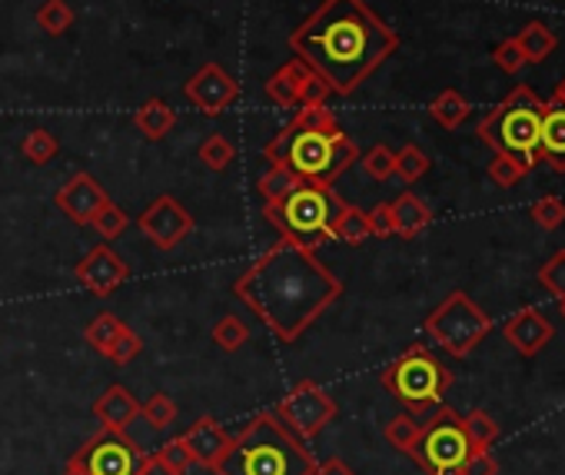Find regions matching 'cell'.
<instances>
[{"instance_id":"obj_1","label":"cell","mask_w":565,"mask_h":475,"mask_svg":"<svg viewBox=\"0 0 565 475\" xmlns=\"http://www.w3.org/2000/svg\"><path fill=\"white\" fill-rule=\"evenodd\" d=\"M233 296L280 343H296L343 296V280L316 250L280 240L236 276Z\"/></svg>"},{"instance_id":"obj_2","label":"cell","mask_w":565,"mask_h":475,"mask_svg":"<svg viewBox=\"0 0 565 475\" xmlns=\"http://www.w3.org/2000/svg\"><path fill=\"white\" fill-rule=\"evenodd\" d=\"M286 44L340 97H350L399 50L396 31L366 0H322Z\"/></svg>"},{"instance_id":"obj_3","label":"cell","mask_w":565,"mask_h":475,"mask_svg":"<svg viewBox=\"0 0 565 475\" xmlns=\"http://www.w3.org/2000/svg\"><path fill=\"white\" fill-rule=\"evenodd\" d=\"M316 455L276 413L254 416L239 429L216 465V475H313Z\"/></svg>"},{"instance_id":"obj_4","label":"cell","mask_w":565,"mask_h":475,"mask_svg":"<svg viewBox=\"0 0 565 475\" xmlns=\"http://www.w3.org/2000/svg\"><path fill=\"white\" fill-rule=\"evenodd\" d=\"M263 153L270 164H283L303 183H319V187H333L360 161V146L340 127L296 130L290 123L263 146Z\"/></svg>"},{"instance_id":"obj_5","label":"cell","mask_w":565,"mask_h":475,"mask_svg":"<svg viewBox=\"0 0 565 475\" xmlns=\"http://www.w3.org/2000/svg\"><path fill=\"white\" fill-rule=\"evenodd\" d=\"M343 210V200L333 193V187L319 183H299L276 203H263L267 223H273L283 240L316 250L319 244L333 240V219Z\"/></svg>"},{"instance_id":"obj_6","label":"cell","mask_w":565,"mask_h":475,"mask_svg":"<svg viewBox=\"0 0 565 475\" xmlns=\"http://www.w3.org/2000/svg\"><path fill=\"white\" fill-rule=\"evenodd\" d=\"M545 104L535 97L532 87H516L493 114L479 120L475 133L479 140L493 146V153H509L526 170L539 164V123H542Z\"/></svg>"},{"instance_id":"obj_7","label":"cell","mask_w":565,"mask_h":475,"mask_svg":"<svg viewBox=\"0 0 565 475\" xmlns=\"http://www.w3.org/2000/svg\"><path fill=\"white\" fill-rule=\"evenodd\" d=\"M379 379L392 400L413 416H423L443 406V395L452 385V372L426 346H410L382 369Z\"/></svg>"},{"instance_id":"obj_8","label":"cell","mask_w":565,"mask_h":475,"mask_svg":"<svg viewBox=\"0 0 565 475\" xmlns=\"http://www.w3.org/2000/svg\"><path fill=\"white\" fill-rule=\"evenodd\" d=\"M490 330H493V320L462 289L449 293L426 320L429 340L456 359H466L482 340H486Z\"/></svg>"},{"instance_id":"obj_9","label":"cell","mask_w":565,"mask_h":475,"mask_svg":"<svg viewBox=\"0 0 565 475\" xmlns=\"http://www.w3.org/2000/svg\"><path fill=\"white\" fill-rule=\"evenodd\" d=\"M466 455H469V439L462 432V416L449 406H436L410 459L426 475H433L439 468H459Z\"/></svg>"},{"instance_id":"obj_10","label":"cell","mask_w":565,"mask_h":475,"mask_svg":"<svg viewBox=\"0 0 565 475\" xmlns=\"http://www.w3.org/2000/svg\"><path fill=\"white\" fill-rule=\"evenodd\" d=\"M276 413V419L293 432V436H299L303 442H309V439H316L322 429H327L333 419H337V413H340V406H337V400L333 395L322 389L319 382H313V379H303V382H296L283 400H280V406L273 409Z\"/></svg>"},{"instance_id":"obj_11","label":"cell","mask_w":565,"mask_h":475,"mask_svg":"<svg viewBox=\"0 0 565 475\" xmlns=\"http://www.w3.org/2000/svg\"><path fill=\"white\" fill-rule=\"evenodd\" d=\"M73 459L87 468V475H137L143 452L137 449V442L127 439V432L101 429L73 452Z\"/></svg>"},{"instance_id":"obj_12","label":"cell","mask_w":565,"mask_h":475,"mask_svg":"<svg viewBox=\"0 0 565 475\" xmlns=\"http://www.w3.org/2000/svg\"><path fill=\"white\" fill-rule=\"evenodd\" d=\"M137 226H140V233L146 236V240H150L156 250L170 253V250H177V247L187 240V236L193 233V216H190V210H187L177 197L164 193V197H156V200L140 213Z\"/></svg>"},{"instance_id":"obj_13","label":"cell","mask_w":565,"mask_h":475,"mask_svg":"<svg viewBox=\"0 0 565 475\" xmlns=\"http://www.w3.org/2000/svg\"><path fill=\"white\" fill-rule=\"evenodd\" d=\"M184 97L207 117L223 114L236 97H239V84L233 81V73L220 63H203L190 81L184 84Z\"/></svg>"},{"instance_id":"obj_14","label":"cell","mask_w":565,"mask_h":475,"mask_svg":"<svg viewBox=\"0 0 565 475\" xmlns=\"http://www.w3.org/2000/svg\"><path fill=\"white\" fill-rule=\"evenodd\" d=\"M110 197H107V190L91 177V174H73L57 193H54V203H57V210L70 219V223H76V226H91V219L101 213V206L107 203Z\"/></svg>"},{"instance_id":"obj_15","label":"cell","mask_w":565,"mask_h":475,"mask_svg":"<svg viewBox=\"0 0 565 475\" xmlns=\"http://www.w3.org/2000/svg\"><path fill=\"white\" fill-rule=\"evenodd\" d=\"M76 280L84 283L87 293L104 299V296L117 293L130 280V266L107 244H101V247H94L84 260L76 263Z\"/></svg>"},{"instance_id":"obj_16","label":"cell","mask_w":565,"mask_h":475,"mask_svg":"<svg viewBox=\"0 0 565 475\" xmlns=\"http://www.w3.org/2000/svg\"><path fill=\"white\" fill-rule=\"evenodd\" d=\"M503 336H506V343L519 356L532 359V356H539L552 343L555 330H552V323L545 320V312L539 306H526L516 316H509L506 326H503Z\"/></svg>"},{"instance_id":"obj_17","label":"cell","mask_w":565,"mask_h":475,"mask_svg":"<svg viewBox=\"0 0 565 475\" xmlns=\"http://www.w3.org/2000/svg\"><path fill=\"white\" fill-rule=\"evenodd\" d=\"M180 442L187 446V452H190V459H193L197 465L216 472V465H220V459L226 455L233 436H229L213 416H200V419L180 436Z\"/></svg>"},{"instance_id":"obj_18","label":"cell","mask_w":565,"mask_h":475,"mask_svg":"<svg viewBox=\"0 0 565 475\" xmlns=\"http://www.w3.org/2000/svg\"><path fill=\"white\" fill-rule=\"evenodd\" d=\"M137 416H140V403L127 385H110L94 403V419L107 432H127V426H133Z\"/></svg>"},{"instance_id":"obj_19","label":"cell","mask_w":565,"mask_h":475,"mask_svg":"<svg viewBox=\"0 0 565 475\" xmlns=\"http://www.w3.org/2000/svg\"><path fill=\"white\" fill-rule=\"evenodd\" d=\"M539 161H545L555 174H565V107L555 100L545 104L539 123Z\"/></svg>"},{"instance_id":"obj_20","label":"cell","mask_w":565,"mask_h":475,"mask_svg":"<svg viewBox=\"0 0 565 475\" xmlns=\"http://www.w3.org/2000/svg\"><path fill=\"white\" fill-rule=\"evenodd\" d=\"M306 73H309V67H306L299 57H290L283 67H276V70L270 73V81H267V97H270L276 107H286V110L299 107V87H303V81H306Z\"/></svg>"},{"instance_id":"obj_21","label":"cell","mask_w":565,"mask_h":475,"mask_svg":"<svg viewBox=\"0 0 565 475\" xmlns=\"http://www.w3.org/2000/svg\"><path fill=\"white\" fill-rule=\"evenodd\" d=\"M389 206H392V229H396V236H402V240H416V236L423 229H429V223H433V210L410 190L399 193Z\"/></svg>"},{"instance_id":"obj_22","label":"cell","mask_w":565,"mask_h":475,"mask_svg":"<svg viewBox=\"0 0 565 475\" xmlns=\"http://www.w3.org/2000/svg\"><path fill=\"white\" fill-rule=\"evenodd\" d=\"M133 123H137V130H140L146 140H164V136L177 127V110H174L167 100L150 97V100H143V104L137 107Z\"/></svg>"},{"instance_id":"obj_23","label":"cell","mask_w":565,"mask_h":475,"mask_svg":"<svg viewBox=\"0 0 565 475\" xmlns=\"http://www.w3.org/2000/svg\"><path fill=\"white\" fill-rule=\"evenodd\" d=\"M333 240H337V244H350V247H363L366 240H373L366 210L343 203V210H340L337 219H333Z\"/></svg>"},{"instance_id":"obj_24","label":"cell","mask_w":565,"mask_h":475,"mask_svg":"<svg viewBox=\"0 0 565 475\" xmlns=\"http://www.w3.org/2000/svg\"><path fill=\"white\" fill-rule=\"evenodd\" d=\"M516 44H519V50H522L526 63H542L549 54H555L558 37H555L545 24L532 21V24H526V27L516 34Z\"/></svg>"},{"instance_id":"obj_25","label":"cell","mask_w":565,"mask_h":475,"mask_svg":"<svg viewBox=\"0 0 565 475\" xmlns=\"http://www.w3.org/2000/svg\"><path fill=\"white\" fill-rule=\"evenodd\" d=\"M429 117L443 127V130H456L466 123L469 117V100L459 91H443L433 104H429Z\"/></svg>"},{"instance_id":"obj_26","label":"cell","mask_w":565,"mask_h":475,"mask_svg":"<svg viewBox=\"0 0 565 475\" xmlns=\"http://www.w3.org/2000/svg\"><path fill=\"white\" fill-rule=\"evenodd\" d=\"M420 432H423V423H416L413 413H399V416H392V419L386 423V429H382L386 442H389L392 449H399V452H407V455L416 449Z\"/></svg>"},{"instance_id":"obj_27","label":"cell","mask_w":565,"mask_h":475,"mask_svg":"<svg viewBox=\"0 0 565 475\" xmlns=\"http://www.w3.org/2000/svg\"><path fill=\"white\" fill-rule=\"evenodd\" d=\"M197 156H200V164H203L207 170L223 174V170L236 161V146H233V140H229V136H223V133H210V136L200 143Z\"/></svg>"},{"instance_id":"obj_28","label":"cell","mask_w":565,"mask_h":475,"mask_svg":"<svg viewBox=\"0 0 565 475\" xmlns=\"http://www.w3.org/2000/svg\"><path fill=\"white\" fill-rule=\"evenodd\" d=\"M462 432L469 439V449H493V442L499 439L496 419L482 409H472L469 416H462Z\"/></svg>"},{"instance_id":"obj_29","label":"cell","mask_w":565,"mask_h":475,"mask_svg":"<svg viewBox=\"0 0 565 475\" xmlns=\"http://www.w3.org/2000/svg\"><path fill=\"white\" fill-rule=\"evenodd\" d=\"M73 8L67 4V0H44V4L37 8V14H34V21H37V27H44V34H50V37H60V34H67L70 27H73Z\"/></svg>"},{"instance_id":"obj_30","label":"cell","mask_w":565,"mask_h":475,"mask_svg":"<svg viewBox=\"0 0 565 475\" xmlns=\"http://www.w3.org/2000/svg\"><path fill=\"white\" fill-rule=\"evenodd\" d=\"M303 180L290 170V167H283V164H270V170L260 177V183H257V190H260V197H263V203H276L280 197H286L290 190H296Z\"/></svg>"},{"instance_id":"obj_31","label":"cell","mask_w":565,"mask_h":475,"mask_svg":"<svg viewBox=\"0 0 565 475\" xmlns=\"http://www.w3.org/2000/svg\"><path fill=\"white\" fill-rule=\"evenodd\" d=\"M429 174V156L423 146L407 143L402 150H396V177H402V183H416Z\"/></svg>"},{"instance_id":"obj_32","label":"cell","mask_w":565,"mask_h":475,"mask_svg":"<svg viewBox=\"0 0 565 475\" xmlns=\"http://www.w3.org/2000/svg\"><path fill=\"white\" fill-rule=\"evenodd\" d=\"M120 333H123V320H120V316H114V312H97L94 320H91V326L84 330V340L104 356V353L110 349V343H114Z\"/></svg>"},{"instance_id":"obj_33","label":"cell","mask_w":565,"mask_h":475,"mask_svg":"<svg viewBox=\"0 0 565 475\" xmlns=\"http://www.w3.org/2000/svg\"><path fill=\"white\" fill-rule=\"evenodd\" d=\"M140 416L153 426V429H170L180 416L177 403L170 400L167 392H153L146 403H140Z\"/></svg>"},{"instance_id":"obj_34","label":"cell","mask_w":565,"mask_h":475,"mask_svg":"<svg viewBox=\"0 0 565 475\" xmlns=\"http://www.w3.org/2000/svg\"><path fill=\"white\" fill-rule=\"evenodd\" d=\"M526 167L519 164V161H513L509 153H493V161H490V170H486V177L493 180V187H499V190H513L516 183H522L526 180Z\"/></svg>"},{"instance_id":"obj_35","label":"cell","mask_w":565,"mask_h":475,"mask_svg":"<svg viewBox=\"0 0 565 475\" xmlns=\"http://www.w3.org/2000/svg\"><path fill=\"white\" fill-rule=\"evenodd\" d=\"M250 340V326L239 320V316H223V320L213 326V343L223 349V353H236L244 349V343Z\"/></svg>"},{"instance_id":"obj_36","label":"cell","mask_w":565,"mask_h":475,"mask_svg":"<svg viewBox=\"0 0 565 475\" xmlns=\"http://www.w3.org/2000/svg\"><path fill=\"white\" fill-rule=\"evenodd\" d=\"M360 164H363V170H366L369 180H379L382 183V180H389L396 174V150H389L386 143H376L366 153H360Z\"/></svg>"},{"instance_id":"obj_37","label":"cell","mask_w":565,"mask_h":475,"mask_svg":"<svg viewBox=\"0 0 565 475\" xmlns=\"http://www.w3.org/2000/svg\"><path fill=\"white\" fill-rule=\"evenodd\" d=\"M21 150H24V156L31 164H37V167H44V164H50L54 156H57V150H60V143H57V136L50 133V130H31L27 136H24V143H21Z\"/></svg>"},{"instance_id":"obj_38","label":"cell","mask_w":565,"mask_h":475,"mask_svg":"<svg viewBox=\"0 0 565 475\" xmlns=\"http://www.w3.org/2000/svg\"><path fill=\"white\" fill-rule=\"evenodd\" d=\"M91 226L97 229V236L101 240H117V236H123L127 233V226H130V216L117 206V203H104L101 206V213L91 219Z\"/></svg>"},{"instance_id":"obj_39","label":"cell","mask_w":565,"mask_h":475,"mask_svg":"<svg viewBox=\"0 0 565 475\" xmlns=\"http://www.w3.org/2000/svg\"><path fill=\"white\" fill-rule=\"evenodd\" d=\"M539 286H542L549 296H555V299L565 296V250L552 253V257L539 266Z\"/></svg>"},{"instance_id":"obj_40","label":"cell","mask_w":565,"mask_h":475,"mask_svg":"<svg viewBox=\"0 0 565 475\" xmlns=\"http://www.w3.org/2000/svg\"><path fill=\"white\" fill-rule=\"evenodd\" d=\"M529 213H532V219H535L542 229H558V226L565 223V200H558V197H542V200H535V203L529 206Z\"/></svg>"},{"instance_id":"obj_41","label":"cell","mask_w":565,"mask_h":475,"mask_svg":"<svg viewBox=\"0 0 565 475\" xmlns=\"http://www.w3.org/2000/svg\"><path fill=\"white\" fill-rule=\"evenodd\" d=\"M140 353H143V340H140L133 330L123 326V333L110 343V349H107L104 356H107L110 363H117V366H127V363H133Z\"/></svg>"},{"instance_id":"obj_42","label":"cell","mask_w":565,"mask_h":475,"mask_svg":"<svg viewBox=\"0 0 565 475\" xmlns=\"http://www.w3.org/2000/svg\"><path fill=\"white\" fill-rule=\"evenodd\" d=\"M293 127H296V130H330V127H337V117H333V110H330L327 104L299 107Z\"/></svg>"},{"instance_id":"obj_43","label":"cell","mask_w":565,"mask_h":475,"mask_svg":"<svg viewBox=\"0 0 565 475\" xmlns=\"http://www.w3.org/2000/svg\"><path fill=\"white\" fill-rule=\"evenodd\" d=\"M459 475H499V462L490 449H469L459 465Z\"/></svg>"},{"instance_id":"obj_44","label":"cell","mask_w":565,"mask_h":475,"mask_svg":"<svg viewBox=\"0 0 565 475\" xmlns=\"http://www.w3.org/2000/svg\"><path fill=\"white\" fill-rule=\"evenodd\" d=\"M493 63H496L499 70H506V73H519V70H522L526 57H522L516 37H509V40H503V44L493 47Z\"/></svg>"},{"instance_id":"obj_45","label":"cell","mask_w":565,"mask_h":475,"mask_svg":"<svg viewBox=\"0 0 565 475\" xmlns=\"http://www.w3.org/2000/svg\"><path fill=\"white\" fill-rule=\"evenodd\" d=\"M333 91L327 87V81H322L319 73H306V81H303V87H299V107H316V104H327V97H330Z\"/></svg>"},{"instance_id":"obj_46","label":"cell","mask_w":565,"mask_h":475,"mask_svg":"<svg viewBox=\"0 0 565 475\" xmlns=\"http://www.w3.org/2000/svg\"><path fill=\"white\" fill-rule=\"evenodd\" d=\"M366 219H369V233L376 236V240H389V236H396V229H392V206L389 203H376L366 213Z\"/></svg>"},{"instance_id":"obj_47","label":"cell","mask_w":565,"mask_h":475,"mask_svg":"<svg viewBox=\"0 0 565 475\" xmlns=\"http://www.w3.org/2000/svg\"><path fill=\"white\" fill-rule=\"evenodd\" d=\"M156 455L164 459L177 475H187V468L193 465V459H190V452H187V446H184L180 439H170V442H167L164 449H160Z\"/></svg>"},{"instance_id":"obj_48","label":"cell","mask_w":565,"mask_h":475,"mask_svg":"<svg viewBox=\"0 0 565 475\" xmlns=\"http://www.w3.org/2000/svg\"><path fill=\"white\" fill-rule=\"evenodd\" d=\"M137 475H177V472L164 459H160L156 452H143V462H140Z\"/></svg>"},{"instance_id":"obj_49","label":"cell","mask_w":565,"mask_h":475,"mask_svg":"<svg viewBox=\"0 0 565 475\" xmlns=\"http://www.w3.org/2000/svg\"><path fill=\"white\" fill-rule=\"evenodd\" d=\"M313 475H356L343 459H327V462H316Z\"/></svg>"},{"instance_id":"obj_50","label":"cell","mask_w":565,"mask_h":475,"mask_svg":"<svg viewBox=\"0 0 565 475\" xmlns=\"http://www.w3.org/2000/svg\"><path fill=\"white\" fill-rule=\"evenodd\" d=\"M63 475H87V468H84V465H80V462H76V459L70 455V459H67V468H63Z\"/></svg>"},{"instance_id":"obj_51","label":"cell","mask_w":565,"mask_h":475,"mask_svg":"<svg viewBox=\"0 0 565 475\" xmlns=\"http://www.w3.org/2000/svg\"><path fill=\"white\" fill-rule=\"evenodd\" d=\"M552 100L558 104V107H565V76L558 81V87H555V94H552Z\"/></svg>"},{"instance_id":"obj_52","label":"cell","mask_w":565,"mask_h":475,"mask_svg":"<svg viewBox=\"0 0 565 475\" xmlns=\"http://www.w3.org/2000/svg\"><path fill=\"white\" fill-rule=\"evenodd\" d=\"M433 475H459V468H439V472H433Z\"/></svg>"},{"instance_id":"obj_53","label":"cell","mask_w":565,"mask_h":475,"mask_svg":"<svg viewBox=\"0 0 565 475\" xmlns=\"http://www.w3.org/2000/svg\"><path fill=\"white\" fill-rule=\"evenodd\" d=\"M558 312H562V320H565V296L558 299Z\"/></svg>"}]
</instances>
